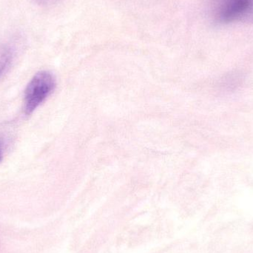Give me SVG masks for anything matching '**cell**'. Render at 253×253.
I'll use <instances>...</instances> for the list:
<instances>
[{
  "instance_id": "5b68a950",
  "label": "cell",
  "mask_w": 253,
  "mask_h": 253,
  "mask_svg": "<svg viewBox=\"0 0 253 253\" xmlns=\"http://www.w3.org/2000/svg\"><path fill=\"white\" fill-rule=\"evenodd\" d=\"M4 156V142L2 140L0 139V162L2 161Z\"/></svg>"
},
{
  "instance_id": "8992f818",
  "label": "cell",
  "mask_w": 253,
  "mask_h": 253,
  "mask_svg": "<svg viewBox=\"0 0 253 253\" xmlns=\"http://www.w3.org/2000/svg\"><path fill=\"white\" fill-rule=\"evenodd\" d=\"M40 2H46V1H50V0H37Z\"/></svg>"
},
{
  "instance_id": "6da1fadb",
  "label": "cell",
  "mask_w": 253,
  "mask_h": 253,
  "mask_svg": "<svg viewBox=\"0 0 253 253\" xmlns=\"http://www.w3.org/2000/svg\"><path fill=\"white\" fill-rule=\"evenodd\" d=\"M56 85V78L49 71H40L36 74L30 80L24 93L25 114H33L53 93Z\"/></svg>"
},
{
  "instance_id": "3957f363",
  "label": "cell",
  "mask_w": 253,
  "mask_h": 253,
  "mask_svg": "<svg viewBox=\"0 0 253 253\" xmlns=\"http://www.w3.org/2000/svg\"><path fill=\"white\" fill-rule=\"evenodd\" d=\"M13 50L7 44H0V77L6 72L13 62Z\"/></svg>"
},
{
  "instance_id": "277c9868",
  "label": "cell",
  "mask_w": 253,
  "mask_h": 253,
  "mask_svg": "<svg viewBox=\"0 0 253 253\" xmlns=\"http://www.w3.org/2000/svg\"><path fill=\"white\" fill-rule=\"evenodd\" d=\"M243 78L242 77L233 74V75L228 76V77H224L221 83V87L224 90L227 91H231L237 88L238 86L240 85Z\"/></svg>"
},
{
  "instance_id": "7a4b0ae2",
  "label": "cell",
  "mask_w": 253,
  "mask_h": 253,
  "mask_svg": "<svg viewBox=\"0 0 253 253\" xmlns=\"http://www.w3.org/2000/svg\"><path fill=\"white\" fill-rule=\"evenodd\" d=\"M251 7V0H230L220 11L218 19L222 23H230L243 16Z\"/></svg>"
}]
</instances>
